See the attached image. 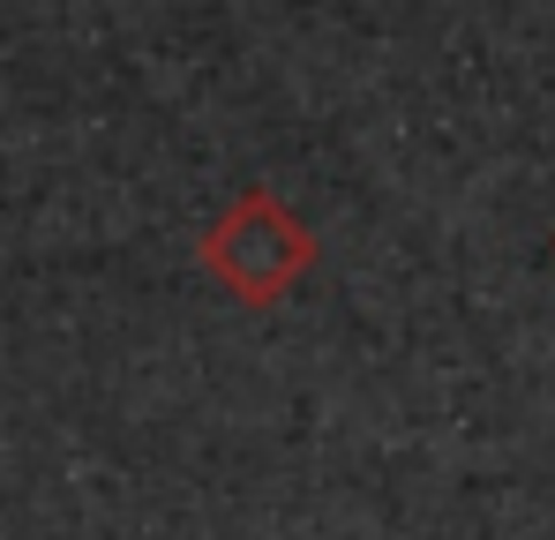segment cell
Wrapping results in <instances>:
<instances>
[{
	"label": "cell",
	"instance_id": "obj_2",
	"mask_svg": "<svg viewBox=\"0 0 555 540\" xmlns=\"http://www.w3.org/2000/svg\"><path fill=\"white\" fill-rule=\"evenodd\" d=\"M548 263H555V233H548Z\"/></svg>",
	"mask_w": 555,
	"mask_h": 540
},
{
	"label": "cell",
	"instance_id": "obj_1",
	"mask_svg": "<svg viewBox=\"0 0 555 540\" xmlns=\"http://www.w3.org/2000/svg\"><path fill=\"white\" fill-rule=\"evenodd\" d=\"M195 256H203L210 285H218L225 300H241V308H278V300L315 270V233L285 210V195L241 188V195L210 218V233H203Z\"/></svg>",
	"mask_w": 555,
	"mask_h": 540
}]
</instances>
